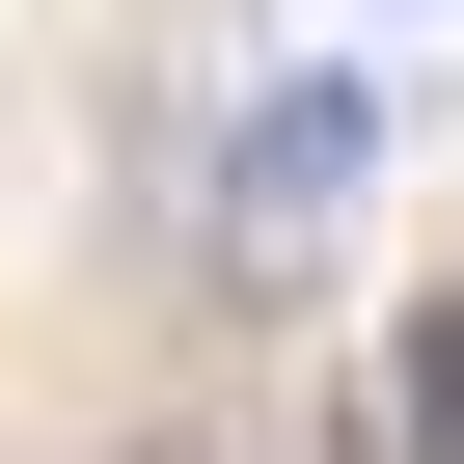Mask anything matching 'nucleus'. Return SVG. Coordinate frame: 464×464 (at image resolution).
I'll return each instance as SVG.
<instances>
[{"label":"nucleus","instance_id":"obj_1","mask_svg":"<svg viewBox=\"0 0 464 464\" xmlns=\"http://www.w3.org/2000/svg\"><path fill=\"white\" fill-rule=\"evenodd\" d=\"M355 164H382V110L355 82H274L246 137H218V274H301L328 218H355Z\"/></svg>","mask_w":464,"mask_h":464},{"label":"nucleus","instance_id":"obj_2","mask_svg":"<svg viewBox=\"0 0 464 464\" xmlns=\"http://www.w3.org/2000/svg\"><path fill=\"white\" fill-rule=\"evenodd\" d=\"M382 410H410V464H464V274H437V328H410V382H382Z\"/></svg>","mask_w":464,"mask_h":464}]
</instances>
